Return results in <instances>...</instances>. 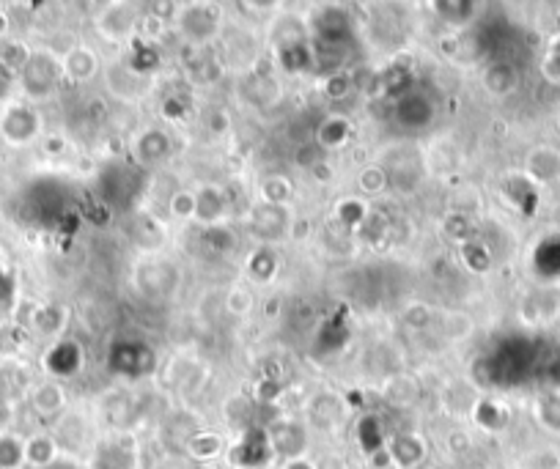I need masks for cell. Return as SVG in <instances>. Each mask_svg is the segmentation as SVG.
<instances>
[{
	"label": "cell",
	"mask_w": 560,
	"mask_h": 469,
	"mask_svg": "<svg viewBox=\"0 0 560 469\" xmlns=\"http://www.w3.org/2000/svg\"><path fill=\"white\" fill-rule=\"evenodd\" d=\"M25 456H28V461L36 464V467H47V464L53 461L55 448L50 445V439H33V445L25 450Z\"/></svg>",
	"instance_id": "cell-1"
},
{
	"label": "cell",
	"mask_w": 560,
	"mask_h": 469,
	"mask_svg": "<svg viewBox=\"0 0 560 469\" xmlns=\"http://www.w3.org/2000/svg\"><path fill=\"white\" fill-rule=\"evenodd\" d=\"M286 469H313V467H311V464H308V461L294 459V461H289V464H286Z\"/></svg>",
	"instance_id": "cell-3"
},
{
	"label": "cell",
	"mask_w": 560,
	"mask_h": 469,
	"mask_svg": "<svg viewBox=\"0 0 560 469\" xmlns=\"http://www.w3.org/2000/svg\"><path fill=\"white\" fill-rule=\"evenodd\" d=\"M22 456H25V450L20 445H14L11 439H3L0 442V469H17L20 467Z\"/></svg>",
	"instance_id": "cell-2"
}]
</instances>
